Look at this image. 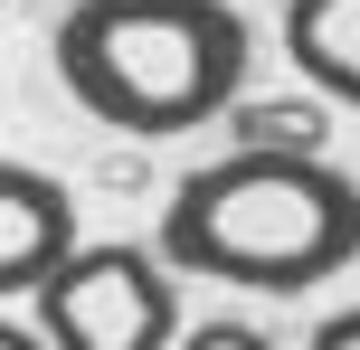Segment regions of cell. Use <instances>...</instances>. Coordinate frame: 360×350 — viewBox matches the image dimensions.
<instances>
[{
    "label": "cell",
    "instance_id": "277c9868",
    "mask_svg": "<svg viewBox=\"0 0 360 350\" xmlns=\"http://www.w3.org/2000/svg\"><path fill=\"white\" fill-rule=\"evenodd\" d=\"M86 256L76 246V199L29 161H0V294L38 303L67 265Z\"/></svg>",
    "mask_w": 360,
    "mask_h": 350
},
{
    "label": "cell",
    "instance_id": "5b68a950",
    "mask_svg": "<svg viewBox=\"0 0 360 350\" xmlns=\"http://www.w3.org/2000/svg\"><path fill=\"white\" fill-rule=\"evenodd\" d=\"M285 57L323 105L360 114V0H285Z\"/></svg>",
    "mask_w": 360,
    "mask_h": 350
},
{
    "label": "cell",
    "instance_id": "ba28073f",
    "mask_svg": "<svg viewBox=\"0 0 360 350\" xmlns=\"http://www.w3.org/2000/svg\"><path fill=\"white\" fill-rule=\"evenodd\" d=\"M313 350H360V303H351V313H332L323 332H313Z\"/></svg>",
    "mask_w": 360,
    "mask_h": 350
},
{
    "label": "cell",
    "instance_id": "8992f818",
    "mask_svg": "<svg viewBox=\"0 0 360 350\" xmlns=\"http://www.w3.org/2000/svg\"><path fill=\"white\" fill-rule=\"evenodd\" d=\"M332 142V105L313 95H266V105H237V152H313Z\"/></svg>",
    "mask_w": 360,
    "mask_h": 350
},
{
    "label": "cell",
    "instance_id": "6da1fadb",
    "mask_svg": "<svg viewBox=\"0 0 360 350\" xmlns=\"http://www.w3.org/2000/svg\"><path fill=\"white\" fill-rule=\"evenodd\" d=\"M162 256L237 294H313L360 256V180L313 152H228L171 189Z\"/></svg>",
    "mask_w": 360,
    "mask_h": 350
},
{
    "label": "cell",
    "instance_id": "7a4b0ae2",
    "mask_svg": "<svg viewBox=\"0 0 360 350\" xmlns=\"http://www.w3.org/2000/svg\"><path fill=\"white\" fill-rule=\"evenodd\" d=\"M256 29L228 0H76L57 19V76L114 133H199L209 114L247 105Z\"/></svg>",
    "mask_w": 360,
    "mask_h": 350
},
{
    "label": "cell",
    "instance_id": "3957f363",
    "mask_svg": "<svg viewBox=\"0 0 360 350\" xmlns=\"http://www.w3.org/2000/svg\"><path fill=\"white\" fill-rule=\"evenodd\" d=\"M38 332L57 350H180V284L143 246H86L38 294Z\"/></svg>",
    "mask_w": 360,
    "mask_h": 350
},
{
    "label": "cell",
    "instance_id": "52a82bcc",
    "mask_svg": "<svg viewBox=\"0 0 360 350\" xmlns=\"http://www.w3.org/2000/svg\"><path fill=\"white\" fill-rule=\"evenodd\" d=\"M180 350H275V341L256 332V322H199V332L180 341Z\"/></svg>",
    "mask_w": 360,
    "mask_h": 350
},
{
    "label": "cell",
    "instance_id": "9c48e42d",
    "mask_svg": "<svg viewBox=\"0 0 360 350\" xmlns=\"http://www.w3.org/2000/svg\"><path fill=\"white\" fill-rule=\"evenodd\" d=\"M0 350H57V341L38 332V322H19V313H10V322H0Z\"/></svg>",
    "mask_w": 360,
    "mask_h": 350
}]
</instances>
